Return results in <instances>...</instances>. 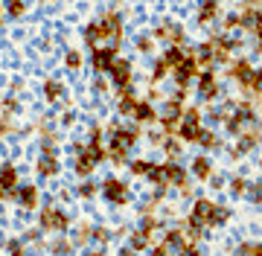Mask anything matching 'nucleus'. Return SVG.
Here are the masks:
<instances>
[{
    "mask_svg": "<svg viewBox=\"0 0 262 256\" xmlns=\"http://www.w3.org/2000/svg\"><path fill=\"white\" fill-rule=\"evenodd\" d=\"M189 53L184 47H166V53H163V58H166V64L172 67V70H175V67L178 64H184V58H187Z\"/></svg>",
    "mask_w": 262,
    "mask_h": 256,
    "instance_id": "29",
    "label": "nucleus"
},
{
    "mask_svg": "<svg viewBox=\"0 0 262 256\" xmlns=\"http://www.w3.org/2000/svg\"><path fill=\"white\" fill-rule=\"evenodd\" d=\"M163 152H166L169 160H178L181 152H184V140H181V137H172V134H166V140H163Z\"/></svg>",
    "mask_w": 262,
    "mask_h": 256,
    "instance_id": "24",
    "label": "nucleus"
},
{
    "mask_svg": "<svg viewBox=\"0 0 262 256\" xmlns=\"http://www.w3.org/2000/svg\"><path fill=\"white\" fill-rule=\"evenodd\" d=\"M195 82H198V96H201V99H207V102H213L215 96L222 94V85H219L215 70H201Z\"/></svg>",
    "mask_w": 262,
    "mask_h": 256,
    "instance_id": "8",
    "label": "nucleus"
},
{
    "mask_svg": "<svg viewBox=\"0 0 262 256\" xmlns=\"http://www.w3.org/2000/svg\"><path fill=\"white\" fill-rule=\"evenodd\" d=\"M242 3V9H256V6H262V0H239Z\"/></svg>",
    "mask_w": 262,
    "mask_h": 256,
    "instance_id": "48",
    "label": "nucleus"
},
{
    "mask_svg": "<svg viewBox=\"0 0 262 256\" xmlns=\"http://www.w3.org/2000/svg\"><path fill=\"white\" fill-rule=\"evenodd\" d=\"M198 73H201V67H198V61L192 58V53H189V56L184 58V64H178L175 70H172V79H175V85L178 87L187 90V87L198 79Z\"/></svg>",
    "mask_w": 262,
    "mask_h": 256,
    "instance_id": "6",
    "label": "nucleus"
},
{
    "mask_svg": "<svg viewBox=\"0 0 262 256\" xmlns=\"http://www.w3.org/2000/svg\"><path fill=\"white\" fill-rule=\"evenodd\" d=\"M117 50H120V47H96L94 50L91 64H94L96 73H111L114 61H117Z\"/></svg>",
    "mask_w": 262,
    "mask_h": 256,
    "instance_id": "12",
    "label": "nucleus"
},
{
    "mask_svg": "<svg viewBox=\"0 0 262 256\" xmlns=\"http://www.w3.org/2000/svg\"><path fill=\"white\" fill-rule=\"evenodd\" d=\"M227 187H230V195H233V198H245L251 183H248V178H242V175H233V178L227 180Z\"/></svg>",
    "mask_w": 262,
    "mask_h": 256,
    "instance_id": "28",
    "label": "nucleus"
},
{
    "mask_svg": "<svg viewBox=\"0 0 262 256\" xmlns=\"http://www.w3.org/2000/svg\"><path fill=\"white\" fill-rule=\"evenodd\" d=\"M128 247H131V250H137V253H140V250H149V247H151V236H146L143 230H134V233L128 236Z\"/></svg>",
    "mask_w": 262,
    "mask_h": 256,
    "instance_id": "26",
    "label": "nucleus"
},
{
    "mask_svg": "<svg viewBox=\"0 0 262 256\" xmlns=\"http://www.w3.org/2000/svg\"><path fill=\"white\" fill-rule=\"evenodd\" d=\"M6 12L12 18H20L24 15V0H6Z\"/></svg>",
    "mask_w": 262,
    "mask_h": 256,
    "instance_id": "38",
    "label": "nucleus"
},
{
    "mask_svg": "<svg viewBox=\"0 0 262 256\" xmlns=\"http://www.w3.org/2000/svg\"><path fill=\"white\" fill-rule=\"evenodd\" d=\"M184 120V105L175 102V99H166L163 108H160V117H158V125L163 134H178V125Z\"/></svg>",
    "mask_w": 262,
    "mask_h": 256,
    "instance_id": "3",
    "label": "nucleus"
},
{
    "mask_svg": "<svg viewBox=\"0 0 262 256\" xmlns=\"http://www.w3.org/2000/svg\"><path fill=\"white\" fill-rule=\"evenodd\" d=\"M201 123H204V114L198 111V105L184 108V120H181V125H178V137L184 143H198V134L204 128Z\"/></svg>",
    "mask_w": 262,
    "mask_h": 256,
    "instance_id": "2",
    "label": "nucleus"
},
{
    "mask_svg": "<svg viewBox=\"0 0 262 256\" xmlns=\"http://www.w3.org/2000/svg\"><path fill=\"white\" fill-rule=\"evenodd\" d=\"M172 73V67L166 64V58H155V64H151V73H149V79L151 82H163V79Z\"/></svg>",
    "mask_w": 262,
    "mask_h": 256,
    "instance_id": "30",
    "label": "nucleus"
},
{
    "mask_svg": "<svg viewBox=\"0 0 262 256\" xmlns=\"http://www.w3.org/2000/svg\"><path fill=\"white\" fill-rule=\"evenodd\" d=\"M108 76H111V82H114L117 87H120V90H122V87H128V85H131V79H134V70H131V61H125V58H117Z\"/></svg>",
    "mask_w": 262,
    "mask_h": 256,
    "instance_id": "13",
    "label": "nucleus"
},
{
    "mask_svg": "<svg viewBox=\"0 0 262 256\" xmlns=\"http://www.w3.org/2000/svg\"><path fill=\"white\" fill-rule=\"evenodd\" d=\"M242 27V20H239V15H225V24H222V29H227V32H230V29H239Z\"/></svg>",
    "mask_w": 262,
    "mask_h": 256,
    "instance_id": "40",
    "label": "nucleus"
},
{
    "mask_svg": "<svg viewBox=\"0 0 262 256\" xmlns=\"http://www.w3.org/2000/svg\"><path fill=\"white\" fill-rule=\"evenodd\" d=\"M58 172V160L56 154H44L41 160H38V175H44V178H53Z\"/></svg>",
    "mask_w": 262,
    "mask_h": 256,
    "instance_id": "27",
    "label": "nucleus"
},
{
    "mask_svg": "<svg viewBox=\"0 0 262 256\" xmlns=\"http://www.w3.org/2000/svg\"><path fill=\"white\" fill-rule=\"evenodd\" d=\"M178 256H201V250H198V242H192V239H189L187 245L181 247V253Z\"/></svg>",
    "mask_w": 262,
    "mask_h": 256,
    "instance_id": "41",
    "label": "nucleus"
},
{
    "mask_svg": "<svg viewBox=\"0 0 262 256\" xmlns=\"http://www.w3.org/2000/svg\"><path fill=\"white\" fill-rule=\"evenodd\" d=\"M259 172H262V160H259Z\"/></svg>",
    "mask_w": 262,
    "mask_h": 256,
    "instance_id": "54",
    "label": "nucleus"
},
{
    "mask_svg": "<svg viewBox=\"0 0 262 256\" xmlns=\"http://www.w3.org/2000/svg\"><path fill=\"white\" fill-rule=\"evenodd\" d=\"M230 207H222V204H215V210H213V221H210V227H222V224H227L230 221Z\"/></svg>",
    "mask_w": 262,
    "mask_h": 256,
    "instance_id": "32",
    "label": "nucleus"
},
{
    "mask_svg": "<svg viewBox=\"0 0 262 256\" xmlns=\"http://www.w3.org/2000/svg\"><path fill=\"white\" fill-rule=\"evenodd\" d=\"M151 47H155V35H140L137 38V50L140 53H151Z\"/></svg>",
    "mask_w": 262,
    "mask_h": 256,
    "instance_id": "39",
    "label": "nucleus"
},
{
    "mask_svg": "<svg viewBox=\"0 0 262 256\" xmlns=\"http://www.w3.org/2000/svg\"><path fill=\"white\" fill-rule=\"evenodd\" d=\"M207 3H222V0H207Z\"/></svg>",
    "mask_w": 262,
    "mask_h": 256,
    "instance_id": "53",
    "label": "nucleus"
},
{
    "mask_svg": "<svg viewBox=\"0 0 262 256\" xmlns=\"http://www.w3.org/2000/svg\"><path fill=\"white\" fill-rule=\"evenodd\" d=\"M262 143V131L259 128H251V131H242L239 134V143H236V149H230V157L233 160H239L242 154H251L256 146Z\"/></svg>",
    "mask_w": 262,
    "mask_h": 256,
    "instance_id": "9",
    "label": "nucleus"
},
{
    "mask_svg": "<svg viewBox=\"0 0 262 256\" xmlns=\"http://www.w3.org/2000/svg\"><path fill=\"white\" fill-rule=\"evenodd\" d=\"M219 15H222V3H207V0H198V27H210V24H215L219 20Z\"/></svg>",
    "mask_w": 262,
    "mask_h": 256,
    "instance_id": "15",
    "label": "nucleus"
},
{
    "mask_svg": "<svg viewBox=\"0 0 262 256\" xmlns=\"http://www.w3.org/2000/svg\"><path fill=\"white\" fill-rule=\"evenodd\" d=\"M195 146H201V149H207V152H219V149H222V137H219L213 128H201Z\"/></svg>",
    "mask_w": 262,
    "mask_h": 256,
    "instance_id": "22",
    "label": "nucleus"
},
{
    "mask_svg": "<svg viewBox=\"0 0 262 256\" xmlns=\"http://www.w3.org/2000/svg\"><path fill=\"white\" fill-rule=\"evenodd\" d=\"M6 253L9 256H24V245H20L18 239H12V242H6Z\"/></svg>",
    "mask_w": 262,
    "mask_h": 256,
    "instance_id": "42",
    "label": "nucleus"
},
{
    "mask_svg": "<svg viewBox=\"0 0 262 256\" xmlns=\"http://www.w3.org/2000/svg\"><path fill=\"white\" fill-rule=\"evenodd\" d=\"M137 96H134V90L131 87H122V94H120V114L122 117H134V108H137Z\"/></svg>",
    "mask_w": 262,
    "mask_h": 256,
    "instance_id": "23",
    "label": "nucleus"
},
{
    "mask_svg": "<svg viewBox=\"0 0 262 256\" xmlns=\"http://www.w3.org/2000/svg\"><path fill=\"white\" fill-rule=\"evenodd\" d=\"M146 178H149V183L155 187V190H166V187H169V183H166V169H163V163H155V166H151V172L146 175Z\"/></svg>",
    "mask_w": 262,
    "mask_h": 256,
    "instance_id": "25",
    "label": "nucleus"
},
{
    "mask_svg": "<svg viewBox=\"0 0 262 256\" xmlns=\"http://www.w3.org/2000/svg\"><path fill=\"white\" fill-rule=\"evenodd\" d=\"M253 123H259V114H256L253 102H236L230 117L225 120V131L239 137V134L248 131V125H253Z\"/></svg>",
    "mask_w": 262,
    "mask_h": 256,
    "instance_id": "1",
    "label": "nucleus"
},
{
    "mask_svg": "<svg viewBox=\"0 0 262 256\" xmlns=\"http://www.w3.org/2000/svg\"><path fill=\"white\" fill-rule=\"evenodd\" d=\"M50 250H53L56 256H67L70 250H73V242H67V239H56V242L50 245Z\"/></svg>",
    "mask_w": 262,
    "mask_h": 256,
    "instance_id": "35",
    "label": "nucleus"
},
{
    "mask_svg": "<svg viewBox=\"0 0 262 256\" xmlns=\"http://www.w3.org/2000/svg\"><path fill=\"white\" fill-rule=\"evenodd\" d=\"M79 195H82V198H91V195H96V183L84 180L82 187H79Z\"/></svg>",
    "mask_w": 262,
    "mask_h": 256,
    "instance_id": "43",
    "label": "nucleus"
},
{
    "mask_svg": "<svg viewBox=\"0 0 262 256\" xmlns=\"http://www.w3.org/2000/svg\"><path fill=\"white\" fill-rule=\"evenodd\" d=\"M102 195H105L108 204H114V207H125V204H128V187L117 178H108L102 183Z\"/></svg>",
    "mask_w": 262,
    "mask_h": 256,
    "instance_id": "7",
    "label": "nucleus"
},
{
    "mask_svg": "<svg viewBox=\"0 0 262 256\" xmlns=\"http://www.w3.org/2000/svg\"><path fill=\"white\" fill-rule=\"evenodd\" d=\"M64 64H67V70H79V67H82V53H79V50H70L64 56Z\"/></svg>",
    "mask_w": 262,
    "mask_h": 256,
    "instance_id": "37",
    "label": "nucleus"
},
{
    "mask_svg": "<svg viewBox=\"0 0 262 256\" xmlns=\"http://www.w3.org/2000/svg\"><path fill=\"white\" fill-rule=\"evenodd\" d=\"M163 169H166V183L169 187H175V190H187L189 187V169L187 166H181L178 160H166Z\"/></svg>",
    "mask_w": 262,
    "mask_h": 256,
    "instance_id": "11",
    "label": "nucleus"
},
{
    "mask_svg": "<svg viewBox=\"0 0 262 256\" xmlns=\"http://www.w3.org/2000/svg\"><path fill=\"white\" fill-rule=\"evenodd\" d=\"M253 50H256V53H262V29H256V32H253Z\"/></svg>",
    "mask_w": 262,
    "mask_h": 256,
    "instance_id": "47",
    "label": "nucleus"
},
{
    "mask_svg": "<svg viewBox=\"0 0 262 256\" xmlns=\"http://www.w3.org/2000/svg\"><path fill=\"white\" fill-rule=\"evenodd\" d=\"M245 198L251 201V204H256V207H262V180L248 187V195H245Z\"/></svg>",
    "mask_w": 262,
    "mask_h": 256,
    "instance_id": "36",
    "label": "nucleus"
},
{
    "mask_svg": "<svg viewBox=\"0 0 262 256\" xmlns=\"http://www.w3.org/2000/svg\"><path fill=\"white\" fill-rule=\"evenodd\" d=\"M38 224H41V230H50V233H64L67 227H70V218H67L64 210H56V207H44L41 210V216H38Z\"/></svg>",
    "mask_w": 262,
    "mask_h": 256,
    "instance_id": "4",
    "label": "nucleus"
},
{
    "mask_svg": "<svg viewBox=\"0 0 262 256\" xmlns=\"http://www.w3.org/2000/svg\"><path fill=\"white\" fill-rule=\"evenodd\" d=\"M44 94H47L50 102H58L61 99V94H64V87H61V82H56V79H50L47 85H44Z\"/></svg>",
    "mask_w": 262,
    "mask_h": 256,
    "instance_id": "33",
    "label": "nucleus"
},
{
    "mask_svg": "<svg viewBox=\"0 0 262 256\" xmlns=\"http://www.w3.org/2000/svg\"><path fill=\"white\" fill-rule=\"evenodd\" d=\"M192 58L198 61L201 70H213V67H215V50H213V44H210V41L198 44V47L192 50Z\"/></svg>",
    "mask_w": 262,
    "mask_h": 256,
    "instance_id": "17",
    "label": "nucleus"
},
{
    "mask_svg": "<svg viewBox=\"0 0 262 256\" xmlns=\"http://www.w3.org/2000/svg\"><path fill=\"white\" fill-rule=\"evenodd\" d=\"M137 137H140V131L137 128H114L111 131V146H122V149H134L137 146Z\"/></svg>",
    "mask_w": 262,
    "mask_h": 256,
    "instance_id": "16",
    "label": "nucleus"
},
{
    "mask_svg": "<svg viewBox=\"0 0 262 256\" xmlns=\"http://www.w3.org/2000/svg\"><path fill=\"white\" fill-rule=\"evenodd\" d=\"M88 256H105V250H91Z\"/></svg>",
    "mask_w": 262,
    "mask_h": 256,
    "instance_id": "51",
    "label": "nucleus"
},
{
    "mask_svg": "<svg viewBox=\"0 0 262 256\" xmlns=\"http://www.w3.org/2000/svg\"><path fill=\"white\" fill-rule=\"evenodd\" d=\"M0 187H3L6 192H12V195H15V190L20 187V183H18V169H15L12 163L0 166Z\"/></svg>",
    "mask_w": 262,
    "mask_h": 256,
    "instance_id": "21",
    "label": "nucleus"
},
{
    "mask_svg": "<svg viewBox=\"0 0 262 256\" xmlns=\"http://www.w3.org/2000/svg\"><path fill=\"white\" fill-rule=\"evenodd\" d=\"M6 195H9V192H6V190H3V187H0V201L6 198Z\"/></svg>",
    "mask_w": 262,
    "mask_h": 256,
    "instance_id": "52",
    "label": "nucleus"
},
{
    "mask_svg": "<svg viewBox=\"0 0 262 256\" xmlns=\"http://www.w3.org/2000/svg\"><path fill=\"white\" fill-rule=\"evenodd\" d=\"M187 242H189V236L184 233V230H178V227H172V230H166V233H163V245H166L175 256L181 253V247L187 245Z\"/></svg>",
    "mask_w": 262,
    "mask_h": 256,
    "instance_id": "20",
    "label": "nucleus"
},
{
    "mask_svg": "<svg viewBox=\"0 0 262 256\" xmlns=\"http://www.w3.org/2000/svg\"><path fill=\"white\" fill-rule=\"evenodd\" d=\"M251 256H262V245H253V250H251Z\"/></svg>",
    "mask_w": 262,
    "mask_h": 256,
    "instance_id": "50",
    "label": "nucleus"
},
{
    "mask_svg": "<svg viewBox=\"0 0 262 256\" xmlns=\"http://www.w3.org/2000/svg\"><path fill=\"white\" fill-rule=\"evenodd\" d=\"M225 183H227L225 175H215V172H213V178H210V187H213V190H222Z\"/></svg>",
    "mask_w": 262,
    "mask_h": 256,
    "instance_id": "44",
    "label": "nucleus"
},
{
    "mask_svg": "<svg viewBox=\"0 0 262 256\" xmlns=\"http://www.w3.org/2000/svg\"><path fill=\"white\" fill-rule=\"evenodd\" d=\"M158 117H160V111L149 102V99H140L137 108H134V120L143 123V125H155V123H158Z\"/></svg>",
    "mask_w": 262,
    "mask_h": 256,
    "instance_id": "18",
    "label": "nucleus"
},
{
    "mask_svg": "<svg viewBox=\"0 0 262 256\" xmlns=\"http://www.w3.org/2000/svg\"><path fill=\"white\" fill-rule=\"evenodd\" d=\"M94 239H96V242H108V239H111V233H108L105 227H96L94 230Z\"/></svg>",
    "mask_w": 262,
    "mask_h": 256,
    "instance_id": "46",
    "label": "nucleus"
},
{
    "mask_svg": "<svg viewBox=\"0 0 262 256\" xmlns=\"http://www.w3.org/2000/svg\"><path fill=\"white\" fill-rule=\"evenodd\" d=\"M151 256H175V253H172L166 245H155L151 247Z\"/></svg>",
    "mask_w": 262,
    "mask_h": 256,
    "instance_id": "45",
    "label": "nucleus"
},
{
    "mask_svg": "<svg viewBox=\"0 0 262 256\" xmlns=\"http://www.w3.org/2000/svg\"><path fill=\"white\" fill-rule=\"evenodd\" d=\"M151 166H155V163H149V160H131L128 163L131 175H137V178H146V175L151 172Z\"/></svg>",
    "mask_w": 262,
    "mask_h": 256,
    "instance_id": "34",
    "label": "nucleus"
},
{
    "mask_svg": "<svg viewBox=\"0 0 262 256\" xmlns=\"http://www.w3.org/2000/svg\"><path fill=\"white\" fill-rule=\"evenodd\" d=\"M213 160H210V157H207V154H198V157H192V160H189V175H192V178L195 180H210L213 178Z\"/></svg>",
    "mask_w": 262,
    "mask_h": 256,
    "instance_id": "14",
    "label": "nucleus"
},
{
    "mask_svg": "<svg viewBox=\"0 0 262 256\" xmlns=\"http://www.w3.org/2000/svg\"><path fill=\"white\" fill-rule=\"evenodd\" d=\"M108 160L117 163V166H128V149H122V146H111L108 143Z\"/></svg>",
    "mask_w": 262,
    "mask_h": 256,
    "instance_id": "31",
    "label": "nucleus"
},
{
    "mask_svg": "<svg viewBox=\"0 0 262 256\" xmlns=\"http://www.w3.org/2000/svg\"><path fill=\"white\" fill-rule=\"evenodd\" d=\"M253 73H256V67H253L251 61H248V58H236L233 64H230V70H227V76L233 79L236 85L242 87V90H245L248 85H251Z\"/></svg>",
    "mask_w": 262,
    "mask_h": 256,
    "instance_id": "10",
    "label": "nucleus"
},
{
    "mask_svg": "<svg viewBox=\"0 0 262 256\" xmlns=\"http://www.w3.org/2000/svg\"><path fill=\"white\" fill-rule=\"evenodd\" d=\"M120 256H137V250H131V247H122Z\"/></svg>",
    "mask_w": 262,
    "mask_h": 256,
    "instance_id": "49",
    "label": "nucleus"
},
{
    "mask_svg": "<svg viewBox=\"0 0 262 256\" xmlns=\"http://www.w3.org/2000/svg\"><path fill=\"white\" fill-rule=\"evenodd\" d=\"M15 201H18L24 210H35V204H38V190L32 187V183H24V187H18V190H15Z\"/></svg>",
    "mask_w": 262,
    "mask_h": 256,
    "instance_id": "19",
    "label": "nucleus"
},
{
    "mask_svg": "<svg viewBox=\"0 0 262 256\" xmlns=\"http://www.w3.org/2000/svg\"><path fill=\"white\" fill-rule=\"evenodd\" d=\"M155 38L166 41V47H184V44H187V32H184L181 24L163 20V24H158V29H155Z\"/></svg>",
    "mask_w": 262,
    "mask_h": 256,
    "instance_id": "5",
    "label": "nucleus"
}]
</instances>
